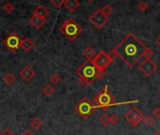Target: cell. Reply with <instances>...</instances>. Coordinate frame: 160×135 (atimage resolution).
<instances>
[{
    "label": "cell",
    "mask_w": 160,
    "mask_h": 135,
    "mask_svg": "<svg viewBox=\"0 0 160 135\" xmlns=\"http://www.w3.org/2000/svg\"><path fill=\"white\" fill-rule=\"evenodd\" d=\"M110 54L113 56H118L130 68H133L142 58L152 57L153 51L151 50L147 45L142 42L133 33L127 34L114 49L111 50Z\"/></svg>",
    "instance_id": "obj_1"
},
{
    "label": "cell",
    "mask_w": 160,
    "mask_h": 135,
    "mask_svg": "<svg viewBox=\"0 0 160 135\" xmlns=\"http://www.w3.org/2000/svg\"><path fill=\"white\" fill-rule=\"evenodd\" d=\"M76 75L78 76L79 84L83 86H92L95 80L102 79L105 73L101 72L97 69L92 60H86L76 70Z\"/></svg>",
    "instance_id": "obj_2"
},
{
    "label": "cell",
    "mask_w": 160,
    "mask_h": 135,
    "mask_svg": "<svg viewBox=\"0 0 160 135\" xmlns=\"http://www.w3.org/2000/svg\"><path fill=\"white\" fill-rule=\"evenodd\" d=\"M93 102L96 104L97 108H102V109H107V108H109V107H112V106H116V105L130 103L129 101L122 102V103L117 102L116 98L108 90V86H105V87L93 98Z\"/></svg>",
    "instance_id": "obj_3"
},
{
    "label": "cell",
    "mask_w": 160,
    "mask_h": 135,
    "mask_svg": "<svg viewBox=\"0 0 160 135\" xmlns=\"http://www.w3.org/2000/svg\"><path fill=\"white\" fill-rule=\"evenodd\" d=\"M59 31L68 40L73 41L82 33L83 29L73 18H69L63 22L59 28Z\"/></svg>",
    "instance_id": "obj_4"
},
{
    "label": "cell",
    "mask_w": 160,
    "mask_h": 135,
    "mask_svg": "<svg viewBox=\"0 0 160 135\" xmlns=\"http://www.w3.org/2000/svg\"><path fill=\"white\" fill-rule=\"evenodd\" d=\"M96 108V105H93L88 98H84L74 106V111L84 120H87L94 113Z\"/></svg>",
    "instance_id": "obj_5"
},
{
    "label": "cell",
    "mask_w": 160,
    "mask_h": 135,
    "mask_svg": "<svg viewBox=\"0 0 160 135\" xmlns=\"http://www.w3.org/2000/svg\"><path fill=\"white\" fill-rule=\"evenodd\" d=\"M114 58H115V56H113L110 53L108 54L102 50L97 54V55L94 57V59L92 61H93V63L96 66L97 69L101 72L105 73V71L107 70V68L112 63Z\"/></svg>",
    "instance_id": "obj_6"
},
{
    "label": "cell",
    "mask_w": 160,
    "mask_h": 135,
    "mask_svg": "<svg viewBox=\"0 0 160 135\" xmlns=\"http://www.w3.org/2000/svg\"><path fill=\"white\" fill-rule=\"evenodd\" d=\"M109 19L108 16H107L102 10L97 9L90 17H89V22L94 26L97 29H102L104 26H106L108 23Z\"/></svg>",
    "instance_id": "obj_7"
},
{
    "label": "cell",
    "mask_w": 160,
    "mask_h": 135,
    "mask_svg": "<svg viewBox=\"0 0 160 135\" xmlns=\"http://www.w3.org/2000/svg\"><path fill=\"white\" fill-rule=\"evenodd\" d=\"M138 70L142 72V74L145 77L149 78L156 72L157 66L156 63L151 57H147L144 58V60L138 64Z\"/></svg>",
    "instance_id": "obj_8"
},
{
    "label": "cell",
    "mask_w": 160,
    "mask_h": 135,
    "mask_svg": "<svg viewBox=\"0 0 160 135\" xmlns=\"http://www.w3.org/2000/svg\"><path fill=\"white\" fill-rule=\"evenodd\" d=\"M144 117H145L144 114L136 106L132 107L124 115L125 120L128 123H130L132 126H134V127L139 125V123L143 121Z\"/></svg>",
    "instance_id": "obj_9"
},
{
    "label": "cell",
    "mask_w": 160,
    "mask_h": 135,
    "mask_svg": "<svg viewBox=\"0 0 160 135\" xmlns=\"http://www.w3.org/2000/svg\"><path fill=\"white\" fill-rule=\"evenodd\" d=\"M21 40H20L18 35L15 32H12L3 40V44L11 52H16L19 47H21Z\"/></svg>",
    "instance_id": "obj_10"
},
{
    "label": "cell",
    "mask_w": 160,
    "mask_h": 135,
    "mask_svg": "<svg viewBox=\"0 0 160 135\" xmlns=\"http://www.w3.org/2000/svg\"><path fill=\"white\" fill-rule=\"evenodd\" d=\"M35 72L34 70L32 69V68L30 66H27L25 67L24 69L20 72V76L21 78L26 81V82H29L31 79H33V77L35 76Z\"/></svg>",
    "instance_id": "obj_11"
},
{
    "label": "cell",
    "mask_w": 160,
    "mask_h": 135,
    "mask_svg": "<svg viewBox=\"0 0 160 135\" xmlns=\"http://www.w3.org/2000/svg\"><path fill=\"white\" fill-rule=\"evenodd\" d=\"M46 22V19L44 18H42L38 15H35L33 14L30 18H29V23L32 26H34L36 29H40L43 26V25L45 24Z\"/></svg>",
    "instance_id": "obj_12"
},
{
    "label": "cell",
    "mask_w": 160,
    "mask_h": 135,
    "mask_svg": "<svg viewBox=\"0 0 160 135\" xmlns=\"http://www.w3.org/2000/svg\"><path fill=\"white\" fill-rule=\"evenodd\" d=\"M33 14L35 15H38L42 18H44L46 19L47 15L49 14V10L47 8H45L43 5H38L35 10L33 11Z\"/></svg>",
    "instance_id": "obj_13"
},
{
    "label": "cell",
    "mask_w": 160,
    "mask_h": 135,
    "mask_svg": "<svg viewBox=\"0 0 160 135\" xmlns=\"http://www.w3.org/2000/svg\"><path fill=\"white\" fill-rule=\"evenodd\" d=\"M64 6L67 11H69L70 12H73L80 6V2L78 0H65Z\"/></svg>",
    "instance_id": "obj_14"
},
{
    "label": "cell",
    "mask_w": 160,
    "mask_h": 135,
    "mask_svg": "<svg viewBox=\"0 0 160 135\" xmlns=\"http://www.w3.org/2000/svg\"><path fill=\"white\" fill-rule=\"evenodd\" d=\"M34 47V42L29 39V38H25L21 40V48L25 52H29L33 49Z\"/></svg>",
    "instance_id": "obj_15"
},
{
    "label": "cell",
    "mask_w": 160,
    "mask_h": 135,
    "mask_svg": "<svg viewBox=\"0 0 160 135\" xmlns=\"http://www.w3.org/2000/svg\"><path fill=\"white\" fill-rule=\"evenodd\" d=\"M97 52L91 46L87 47L84 51H83V55L87 58V60H93L94 57L97 55Z\"/></svg>",
    "instance_id": "obj_16"
},
{
    "label": "cell",
    "mask_w": 160,
    "mask_h": 135,
    "mask_svg": "<svg viewBox=\"0 0 160 135\" xmlns=\"http://www.w3.org/2000/svg\"><path fill=\"white\" fill-rule=\"evenodd\" d=\"M3 81H4V83H5L6 85L12 86H13V85L15 84L16 78H15L12 73L8 72L7 74H5V75L3 76Z\"/></svg>",
    "instance_id": "obj_17"
},
{
    "label": "cell",
    "mask_w": 160,
    "mask_h": 135,
    "mask_svg": "<svg viewBox=\"0 0 160 135\" xmlns=\"http://www.w3.org/2000/svg\"><path fill=\"white\" fill-rule=\"evenodd\" d=\"M42 93H43L46 97H51V96L54 94L55 89H54V87H52L50 85H45V86L42 87Z\"/></svg>",
    "instance_id": "obj_18"
},
{
    "label": "cell",
    "mask_w": 160,
    "mask_h": 135,
    "mask_svg": "<svg viewBox=\"0 0 160 135\" xmlns=\"http://www.w3.org/2000/svg\"><path fill=\"white\" fill-rule=\"evenodd\" d=\"M99 121L100 123L103 125V126H108L110 124V115L107 114H104L100 116L99 118Z\"/></svg>",
    "instance_id": "obj_19"
},
{
    "label": "cell",
    "mask_w": 160,
    "mask_h": 135,
    "mask_svg": "<svg viewBox=\"0 0 160 135\" xmlns=\"http://www.w3.org/2000/svg\"><path fill=\"white\" fill-rule=\"evenodd\" d=\"M30 124H31V127H32L34 129H39V128L42 126V122L38 117L33 118V119L31 120Z\"/></svg>",
    "instance_id": "obj_20"
},
{
    "label": "cell",
    "mask_w": 160,
    "mask_h": 135,
    "mask_svg": "<svg viewBox=\"0 0 160 135\" xmlns=\"http://www.w3.org/2000/svg\"><path fill=\"white\" fill-rule=\"evenodd\" d=\"M3 11L6 13H12L14 11V6L11 3V2H7L4 6H3Z\"/></svg>",
    "instance_id": "obj_21"
},
{
    "label": "cell",
    "mask_w": 160,
    "mask_h": 135,
    "mask_svg": "<svg viewBox=\"0 0 160 135\" xmlns=\"http://www.w3.org/2000/svg\"><path fill=\"white\" fill-rule=\"evenodd\" d=\"M60 81V77L58 73H53L51 76H50V82L54 85H58Z\"/></svg>",
    "instance_id": "obj_22"
},
{
    "label": "cell",
    "mask_w": 160,
    "mask_h": 135,
    "mask_svg": "<svg viewBox=\"0 0 160 135\" xmlns=\"http://www.w3.org/2000/svg\"><path fill=\"white\" fill-rule=\"evenodd\" d=\"M142 122H143L144 125L147 126V127H152V126L153 125V123H154V122H153V118H152V116H145Z\"/></svg>",
    "instance_id": "obj_23"
},
{
    "label": "cell",
    "mask_w": 160,
    "mask_h": 135,
    "mask_svg": "<svg viewBox=\"0 0 160 135\" xmlns=\"http://www.w3.org/2000/svg\"><path fill=\"white\" fill-rule=\"evenodd\" d=\"M138 9L141 12H146V11L149 9V6H148V4H147L146 2L141 1V2H139V3H138Z\"/></svg>",
    "instance_id": "obj_24"
},
{
    "label": "cell",
    "mask_w": 160,
    "mask_h": 135,
    "mask_svg": "<svg viewBox=\"0 0 160 135\" xmlns=\"http://www.w3.org/2000/svg\"><path fill=\"white\" fill-rule=\"evenodd\" d=\"M102 12H103L107 16H109V15L113 12V9L111 8V6L106 5V6H104V8H102Z\"/></svg>",
    "instance_id": "obj_25"
},
{
    "label": "cell",
    "mask_w": 160,
    "mask_h": 135,
    "mask_svg": "<svg viewBox=\"0 0 160 135\" xmlns=\"http://www.w3.org/2000/svg\"><path fill=\"white\" fill-rule=\"evenodd\" d=\"M51 4L55 7V8H59L62 5H64V1L65 0H50Z\"/></svg>",
    "instance_id": "obj_26"
},
{
    "label": "cell",
    "mask_w": 160,
    "mask_h": 135,
    "mask_svg": "<svg viewBox=\"0 0 160 135\" xmlns=\"http://www.w3.org/2000/svg\"><path fill=\"white\" fill-rule=\"evenodd\" d=\"M120 121H121V118H120L119 115H117V114H111V115H110V123H111V124L116 125V124H118Z\"/></svg>",
    "instance_id": "obj_27"
},
{
    "label": "cell",
    "mask_w": 160,
    "mask_h": 135,
    "mask_svg": "<svg viewBox=\"0 0 160 135\" xmlns=\"http://www.w3.org/2000/svg\"><path fill=\"white\" fill-rule=\"evenodd\" d=\"M152 114H153L155 117L159 118V117H160V108H159V107L154 108L153 111H152Z\"/></svg>",
    "instance_id": "obj_28"
},
{
    "label": "cell",
    "mask_w": 160,
    "mask_h": 135,
    "mask_svg": "<svg viewBox=\"0 0 160 135\" xmlns=\"http://www.w3.org/2000/svg\"><path fill=\"white\" fill-rule=\"evenodd\" d=\"M0 135H14L10 129H8V128H6L5 130H3L2 131V133L1 134H0Z\"/></svg>",
    "instance_id": "obj_29"
},
{
    "label": "cell",
    "mask_w": 160,
    "mask_h": 135,
    "mask_svg": "<svg viewBox=\"0 0 160 135\" xmlns=\"http://www.w3.org/2000/svg\"><path fill=\"white\" fill-rule=\"evenodd\" d=\"M155 43H156V45H157V46H159V47H160V35L156 38V40H155Z\"/></svg>",
    "instance_id": "obj_30"
},
{
    "label": "cell",
    "mask_w": 160,
    "mask_h": 135,
    "mask_svg": "<svg viewBox=\"0 0 160 135\" xmlns=\"http://www.w3.org/2000/svg\"><path fill=\"white\" fill-rule=\"evenodd\" d=\"M22 135H34V133L31 132L30 130H27V131H25Z\"/></svg>",
    "instance_id": "obj_31"
},
{
    "label": "cell",
    "mask_w": 160,
    "mask_h": 135,
    "mask_svg": "<svg viewBox=\"0 0 160 135\" xmlns=\"http://www.w3.org/2000/svg\"><path fill=\"white\" fill-rule=\"evenodd\" d=\"M153 135H160V130H157L156 132H154Z\"/></svg>",
    "instance_id": "obj_32"
},
{
    "label": "cell",
    "mask_w": 160,
    "mask_h": 135,
    "mask_svg": "<svg viewBox=\"0 0 160 135\" xmlns=\"http://www.w3.org/2000/svg\"><path fill=\"white\" fill-rule=\"evenodd\" d=\"M158 97H159V98H160V91H159V92H158Z\"/></svg>",
    "instance_id": "obj_33"
},
{
    "label": "cell",
    "mask_w": 160,
    "mask_h": 135,
    "mask_svg": "<svg viewBox=\"0 0 160 135\" xmlns=\"http://www.w3.org/2000/svg\"><path fill=\"white\" fill-rule=\"evenodd\" d=\"M89 1H93V0H89Z\"/></svg>",
    "instance_id": "obj_34"
},
{
    "label": "cell",
    "mask_w": 160,
    "mask_h": 135,
    "mask_svg": "<svg viewBox=\"0 0 160 135\" xmlns=\"http://www.w3.org/2000/svg\"><path fill=\"white\" fill-rule=\"evenodd\" d=\"M159 6H160V3H159Z\"/></svg>",
    "instance_id": "obj_35"
}]
</instances>
